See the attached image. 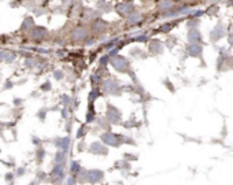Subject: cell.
I'll return each instance as SVG.
<instances>
[{
    "mask_svg": "<svg viewBox=\"0 0 233 185\" xmlns=\"http://www.w3.org/2000/svg\"><path fill=\"white\" fill-rule=\"evenodd\" d=\"M101 141L107 145H111V147H118L122 143V139L119 136H117L115 133H111V132H107L104 135H101Z\"/></svg>",
    "mask_w": 233,
    "mask_h": 185,
    "instance_id": "obj_1",
    "label": "cell"
},
{
    "mask_svg": "<svg viewBox=\"0 0 233 185\" xmlns=\"http://www.w3.org/2000/svg\"><path fill=\"white\" fill-rule=\"evenodd\" d=\"M104 178V173L99 169H92V170H88V183L95 185L99 184L100 181H103Z\"/></svg>",
    "mask_w": 233,
    "mask_h": 185,
    "instance_id": "obj_2",
    "label": "cell"
},
{
    "mask_svg": "<svg viewBox=\"0 0 233 185\" xmlns=\"http://www.w3.org/2000/svg\"><path fill=\"white\" fill-rule=\"evenodd\" d=\"M51 178L54 181H60L65 178V165H55L51 170Z\"/></svg>",
    "mask_w": 233,
    "mask_h": 185,
    "instance_id": "obj_3",
    "label": "cell"
},
{
    "mask_svg": "<svg viewBox=\"0 0 233 185\" xmlns=\"http://www.w3.org/2000/svg\"><path fill=\"white\" fill-rule=\"evenodd\" d=\"M89 152L95 155H107V147H104L99 141H95L89 145Z\"/></svg>",
    "mask_w": 233,
    "mask_h": 185,
    "instance_id": "obj_4",
    "label": "cell"
},
{
    "mask_svg": "<svg viewBox=\"0 0 233 185\" xmlns=\"http://www.w3.org/2000/svg\"><path fill=\"white\" fill-rule=\"evenodd\" d=\"M113 66L117 70H119V71H125V70L127 69V62L122 58V56H115V58L113 59Z\"/></svg>",
    "mask_w": 233,
    "mask_h": 185,
    "instance_id": "obj_5",
    "label": "cell"
},
{
    "mask_svg": "<svg viewBox=\"0 0 233 185\" xmlns=\"http://www.w3.org/2000/svg\"><path fill=\"white\" fill-rule=\"evenodd\" d=\"M107 117H108V121H111V122H118V121H119V118H121V113L117 110L115 107L110 106V107H108Z\"/></svg>",
    "mask_w": 233,
    "mask_h": 185,
    "instance_id": "obj_6",
    "label": "cell"
},
{
    "mask_svg": "<svg viewBox=\"0 0 233 185\" xmlns=\"http://www.w3.org/2000/svg\"><path fill=\"white\" fill-rule=\"evenodd\" d=\"M55 145L58 147L62 151H67L69 145H70V139L69 137H63V139H58V141L55 143Z\"/></svg>",
    "mask_w": 233,
    "mask_h": 185,
    "instance_id": "obj_7",
    "label": "cell"
},
{
    "mask_svg": "<svg viewBox=\"0 0 233 185\" xmlns=\"http://www.w3.org/2000/svg\"><path fill=\"white\" fill-rule=\"evenodd\" d=\"M65 162H66V151L59 149V151L55 154V163L56 165H65Z\"/></svg>",
    "mask_w": 233,
    "mask_h": 185,
    "instance_id": "obj_8",
    "label": "cell"
},
{
    "mask_svg": "<svg viewBox=\"0 0 233 185\" xmlns=\"http://www.w3.org/2000/svg\"><path fill=\"white\" fill-rule=\"evenodd\" d=\"M70 171H71L73 175H77L80 171H81V166H80V162L73 161L71 165H70Z\"/></svg>",
    "mask_w": 233,
    "mask_h": 185,
    "instance_id": "obj_9",
    "label": "cell"
},
{
    "mask_svg": "<svg viewBox=\"0 0 233 185\" xmlns=\"http://www.w3.org/2000/svg\"><path fill=\"white\" fill-rule=\"evenodd\" d=\"M77 180L80 181V183H85V181H88V170L81 169V171L77 174Z\"/></svg>",
    "mask_w": 233,
    "mask_h": 185,
    "instance_id": "obj_10",
    "label": "cell"
},
{
    "mask_svg": "<svg viewBox=\"0 0 233 185\" xmlns=\"http://www.w3.org/2000/svg\"><path fill=\"white\" fill-rule=\"evenodd\" d=\"M189 55H192V56H197V55H200V52H202V48H200L199 45H191L189 47Z\"/></svg>",
    "mask_w": 233,
    "mask_h": 185,
    "instance_id": "obj_11",
    "label": "cell"
},
{
    "mask_svg": "<svg viewBox=\"0 0 233 185\" xmlns=\"http://www.w3.org/2000/svg\"><path fill=\"white\" fill-rule=\"evenodd\" d=\"M76 183H77L76 175H70V177H67V180H66V185H76Z\"/></svg>",
    "mask_w": 233,
    "mask_h": 185,
    "instance_id": "obj_12",
    "label": "cell"
},
{
    "mask_svg": "<svg viewBox=\"0 0 233 185\" xmlns=\"http://www.w3.org/2000/svg\"><path fill=\"white\" fill-rule=\"evenodd\" d=\"M44 156H45V151H44V149H39V151H37V154H36V158H37V161H43L44 159Z\"/></svg>",
    "mask_w": 233,
    "mask_h": 185,
    "instance_id": "obj_13",
    "label": "cell"
},
{
    "mask_svg": "<svg viewBox=\"0 0 233 185\" xmlns=\"http://www.w3.org/2000/svg\"><path fill=\"white\" fill-rule=\"evenodd\" d=\"M25 171H26V170H25V167H18L17 169V174H15V175H24Z\"/></svg>",
    "mask_w": 233,
    "mask_h": 185,
    "instance_id": "obj_14",
    "label": "cell"
},
{
    "mask_svg": "<svg viewBox=\"0 0 233 185\" xmlns=\"http://www.w3.org/2000/svg\"><path fill=\"white\" fill-rule=\"evenodd\" d=\"M12 178H14L12 173H7V175H6V180H7V181H12Z\"/></svg>",
    "mask_w": 233,
    "mask_h": 185,
    "instance_id": "obj_15",
    "label": "cell"
}]
</instances>
